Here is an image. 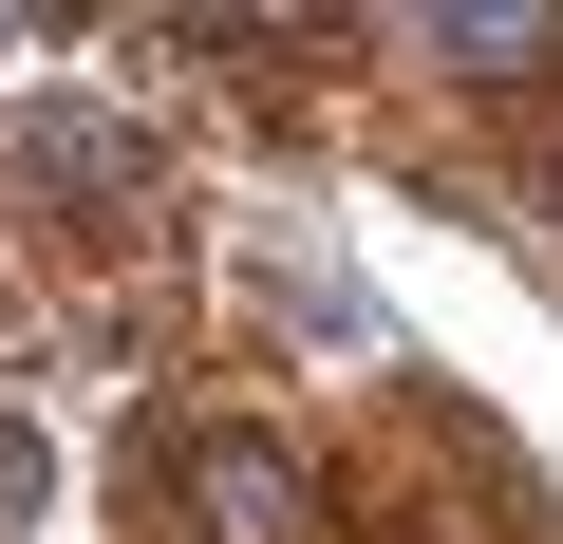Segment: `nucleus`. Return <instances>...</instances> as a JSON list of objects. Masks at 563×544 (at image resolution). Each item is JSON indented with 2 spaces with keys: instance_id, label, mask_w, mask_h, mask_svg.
I'll use <instances>...</instances> for the list:
<instances>
[{
  "instance_id": "1",
  "label": "nucleus",
  "mask_w": 563,
  "mask_h": 544,
  "mask_svg": "<svg viewBox=\"0 0 563 544\" xmlns=\"http://www.w3.org/2000/svg\"><path fill=\"white\" fill-rule=\"evenodd\" d=\"M169 488L207 507V544H301V525H320V488H301V451H282V432H188Z\"/></svg>"
},
{
  "instance_id": "2",
  "label": "nucleus",
  "mask_w": 563,
  "mask_h": 544,
  "mask_svg": "<svg viewBox=\"0 0 563 544\" xmlns=\"http://www.w3.org/2000/svg\"><path fill=\"white\" fill-rule=\"evenodd\" d=\"M20 169H38L57 207H132V188H151V151H132L113 113H76V95H57V113H20Z\"/></svg>"
},
{
  "instance_id": "3",
  "label": "nucleus",
  "mask_w": 563,
  "mask_h": 544,
  "mask_svg": "<svg viewBox=\"0 0 563 544\" xmlns=\"http://www.w3.org/2000/svg\"><path fill=\"white\" fill-rule=\"evenodd\" d=\"M451 76H488V95H526L544 57H563V20H526V0H432V20H413Z\"/></svg>"
}]
</instances>
